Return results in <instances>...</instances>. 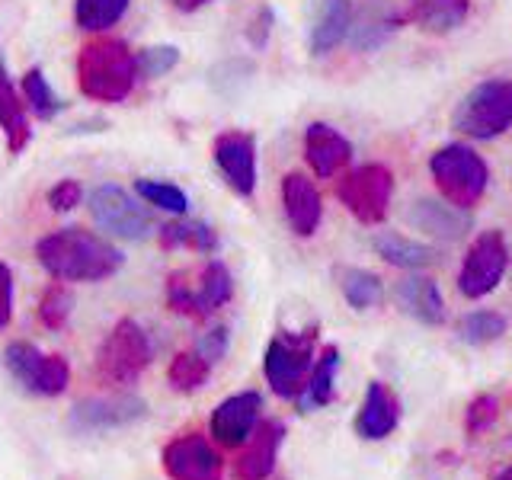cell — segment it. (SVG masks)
Returning <instances> with one entry per match:
<instances>
[{
    "label": "cell",
    "instance_id": "6da1fadb",
    "mask_svg": "<svg viewBox=\"0 0 512 480\" xmlns=\"http://www.w3.org/2000/svg\"><path fill=\"white\" fill-rule=\"evenodd\" d=\"M36 260L61 282H103L122 269V253L100 234L61 228L36 244Z\"/></svg>",
    "mask_w": 512,
    "mask_h": 480
},
{
    "label": "cell",
    "instance_id": "7a4b0ae2",
    "mask_svg": "<svg viewBox=\"0 0 512 480\" xmlns=\"http://www.w3.org/2000/svg\"><path fill=\"white\" fill-rule=\"evenodd\" d=\"M138 64L119 39H93L77 55V87L93 103H122L135 90Z\"/></svg>",
    "mask_w": 512,
    "mask_h": 480
},
{
    "label": "cell",
    "instance_id": "3957f363",
    "mask_svg": "<svg viewBox=\"0 0 512 480\" xmlns=\"http://www.w3.org/2000/svg\"><path fill=\"white\" fill-rule=\"evenodd\" d=\"M231 295H234L231 272L218 260L205 263L199 269V276L192 269H180L167 279V308L192 320L212 317L231 301Z\"/></svg>",
    "mask_w": 512,
    "mask_h": 480
},
{
    "label": "cell",
    "instance_id": "277c9868",
    "mask_svg": "<svg viewBox=\"0 0 512 480\" xmlns=\"http://www.w3.org/2000/svg\"><path fill=\"white\" fill-rule=\"evenodd\" d=\"M429 173H432V180H436L439 192L455 208L477 205L490 180L487 164L480 160V154L464 148V144H448V148L432 154Z\"/></svg>",
    "mask_w": 512,
    "mask_h": 480
},
{
    "label": "cell",
    "instance_id": "5b68a950",
    "mask_svg": "<svg viewBox=\"0 0 512 480\" xmlns=\"http://www.w3.org/2000/svg\"><path fill=\"white\" fill-rule=\"evenodd\" d=\"M455 128L461 135L487 141L512 125V80H484L458 103Z\"/></svg>",
    "mask_w": 512,
    "mask_h": 480
},
{
    "label": "cell",
    "instance_id": "8992f818",
    "mask_svg": "<svg viewBox=\"0 0 512 480\" xmlns=\"http://www.w3.org/2000/svg\"><path fill=\"white\" fill-rule=\"evenodd\" d=\"M151 365V340L135 320H119L116 327L109 330V336L100 346V359H96V368H100V378L112 388H128L141 378L144 368Z\"/></svg>",
    "mask_w": 512,
    "mask_h": 480
},
{
    "label": "cell",
    "instance_id": "52a82bcc",
    "mask_svg": "<svg viewBox=\"0 0 512 480\" xmlns=\"http://www.w3.org/2000/svg\"><path fill=\"white\" fill-rule=\"evenodd\" d=\"M317 330H301V333H279L272 336L266 346L263 372L269 388L279 397H298L304 391V381L311 372V356H314Z\"/></svg>",
    "mask_w": 512,
    "mask_h": 480
},
{
    "label": "cell",
    "instance_id": "ba28073f",
    "mask_svg": "<svg viewBox=\"0 0 512 480\" xmlns=\"http://www.w3.org/2000/svg\"><path fill=\"white\" fill-rule=\"evenodd\" d=\"M4 365L23 391L36 397H58L71 381V365L61 356H42L32 343H10L4 349Z\"/></svg>",
    "mask_w": 512,
    "mask_h": 480
},
{
    "label": "cell",
    "instance_id": "9c48e42d",
    "mask_svg": "<svg viewBox=\"0 0 512 480\" xmlns=\"http://www.w3.org/2000/svg\"><path fill=\"white\" fill-rule=\"evenodd\" d=\"M336 196H340V202L349 208L356 221L381 224L394 196V176L381 164H365L343 176L340 186H336Z\"/></svg>",
    "mask_w": 512,
    "mask_h": 480
},
{
    "label": "cell",
    "instance_id": "30bf717a",
    "mask_svg": "<svg viewBox=\"0 0 512 480\" xmlns=\"http://www.w3.org/2000/svg\"><path fill=\"white\" fill-rule=\"evenodd\" d=\"M90 215L103 231L119 240H141L151 228L148 208L116 183H103L90 192Z\"/></svg>",
    "mask_w": 512,
    "mask_h": 480
},
{
    "label": "cell",
    "instance_id": "8fae6325",
    "mask_svg": "<svg viewBox=\"0 0 512 480\" xmlns=\"http://www.w3.org/2000/svg\"><path fill=\"white\" fill-rule=\"evenodd\" d=\"M506 266H509V250H506L503 234L500 231L480 234L471 244L468 256H464V266L458 272V292L464 298L490 295L493 288L503 282Z\"/></svg>",
    "mask_w": 512,
    "mask_h": 480
},
{
    "label": "cell",
    "instance_id": "7c38bea8",
    "mask_svg": "<svg viewBox=\"0 0 512 480\" xmlns=\"http://www.w3.org/2000/svg\"><path fill=\"white\" fill-rule=\"evenodd\" d=\"M160 464L170 480H221V458L199 432L173 439L160 455Z\"/></svg>",
    "mask_w": 512,
    "mask_h": 480
},
{
    "label": "cell",
    "instance_id": "4fadbf2b",
    "mask_svg": "<svg viewBox=\"0 0 512 480\" xmlns=\"http://www.w3.org/2000/svg\"><path fill=\"white\" fill-rule=\"evenodd\" d=\"M215 167L237 196L250 199L256 189V141L247 132H224L215 138Z\"/></svg>",
    "mask_w": 512,
    "mask_h": 480
},
{
    "label": "cell",
    "instance_id": "5bb4252c",
    "mask_svg": "<svg viewBox=\"0 0 512 480\" xmlns=\"http://www.w3.org/2000/svg\"><path fill=\"white\" fill-rule=\"evenodd\" d=\"M260 410H263V397L256 391H244V394L221 400L212 413V420H208L212 439L224 448H240L253 436L256 423H260Z\"/></svg>",
    "mask_w": 512,
    "mask_h": 480
},
{
    "label": "cell",
    "instance_id": "9a60e30c",
    "mask_svg": "<svg viewBox=\"0 0 512 480\" xmlns=\"http://www.w3.org/2000/svg\"><path fill=\"white\" fill-rule=\"evenodd\" d=\"M148 416V404L132 394L119 397H96V400H80L71 410V426L77 432H96V429H119L128 423H138Z\"/></svg>",
    "mask_w": 512,
    "mask_h": 480
},
{
    "label": "cell",
    "instance_id": "2e32d148",
    "mask_svg": "<svg viewBox=\"0 0 512 480\" xmlns=\"http://www.w3.org/2000/svg\"><path fill=\"white\" fill-rule=\"evenodd\" d=\"M282 439H285V426L279 420H266V423L256 426L253 436L244 442L247 448L234 461L237 480H266L272 471H276Z\"/></svg>",
    "mask_w": 512,
    "mask_h": 480
},
{
    "label": "cell",
    "instance_id": "e0dca14e",
    "mask_svg": "<svg viewBox=\"0 0 512 480\" xmlns=\"http://www.w3.org/2000/svg\"><path fill=\"white\" fill-rule=\"evenodd\" d=\"M304 157H308L311 170L320 180H330V176H336L352 160V144L333 125L314 122L304 132Z\"/></svg>",
    "mask_w": 512,
    "mask_h": 480
},
{
    "label": "cell",
    "instance_id": "ac0fdd59",
    "mask_svg": "<svg viewBox=\"0 0 512 480\" xmlns=\"http://www.w3.org/2000/svg\"><path fill=\"white\" fill-rule=\"evenodd\" d=\"M282 202L292 231L298 237H311L320 224V215H324V202H320L317 186L304 173H288L282 180Z\"/></svg>",
    "mask_w": 512,
    "mask_h": 480
},
{
    "label": "cell",
    "instance_id": "d6986e66",
    "mask_svg": "<svg viewBox=\"0 0 512 480\" xmlns=\"http://www.w3.org/2000/svg\"><path fill=\"white\" fill-rule=\"evenodd\" d=\"M397 423H400L397 397L391 394L388 384L372 381V384H368V391H365L362 407H359V416H356V432L368 442H381L397 429Z\"/></svg>",
    "mask_w": 512,
    "mask_h": 480
},
{
    "label": "cell",
    "instance_id": "ffe728a7",
    "mask_svg": "<svg viewBox=\"0 0 512 480\" xmlns=\"http://www.w3.org/2000/svg\"><path fill=\"white\" fill-rule=\"evenodd\" d=\"M394 301L407 317L420 320V324H426V327H439L445 320L442 292L429 276H416V272H410L407 279H400L394 288Z\"/></svg>",
    "mask_w": 512,
    "mask_h": 480
},
{
    "label": "cell",
    "instance_id": "44dd1931",
    "mask_svg": "<svg viewBox=\"0 0 512 480\" xmlns=\"http://www.w3.org/2000/svg\"><path fill=\"white\" fill-rule=\"evenodd\" d=\"M397 13L391 10V4L384 0H368V4L356 13V20L349 23V39L359 52H368V48H378L384 39L397 29Z\"/></svg>",
    "mask_w": 512,
    "mask_h": 480
},
{
    "label": "cell",
    "instance_id": "7402d4cb",
    "mask_svg": "<svg viewBox=\"0 0 512 480\" xmlns=\"http://www.w3.org/2000/svg\"><path fill=\"white\" fill-rule=\"evenodd\" d=\"M468 16V0H407V20L423 32H452Z\"/></svg>",
    "mask_w": 512,
    "mask_h": 480
},
{
    "label": "cell",
    "instance_id": "603a6c76",
    "mask_svg": "<svg viewBox=\"0 0 512 480\" xmlns=\"http://www.w3.org/2000/svg\"><path fill=\"white\" fill-rule=\"evenodd\" d=\"M349 23H352L349 0H324L311 29V52L314 55L333 52V48L349 36Z\"/></svg>",
    "mask_w": 512,
    "mask_h": 480
},
{
    "label": "cell",
    "instance_id": "cb8c5ba5",
    "mask_svg": "<svg viewBox=\"0 0 512 480\" xmlns=\"http://www.w3.org/2000/svg\"><path fill=\"white\" fill-rule=\"evenodd\" d=\"M0 128H4V135H7L10 154H20L29 144L32 128H29L20 96H16V87L10 84V74L4 68V61H0Z\"/></svg>",
    "mask_w": 512,
    "mask_h": 480
},
{
    "label": "cell",
    "instance_id": "d4e9b609",
    "mask_svg": "<svg viewBox=\"0 0 512 480\" xmlns=\"http://www.w3.org/2000/svg\"><path fill=\"white\" fill-rule=\"evenodd\" d=\"M375 253L381 256L384 263H391L397 269H423V266H432L436 263V250L426 247V244H416L410 237H400L394 231H384L372 240Z\"/></svg>",
    "mask_w": 512,
    "mask_h": 480
},
{
    "label": "cell",
    "instance_id": "484cf974",
    "mask_svg": "<svg viewBox=\"0 0 512 480\" xmlns=\"http://www.w3.org/2000/svg\"><path fill=\"white\" fill-rule=\"evenodd\" d=\"M160 247L176 250V247H189L196 253H215L218 250V234L212 231V224L205 221H176L160 228Z\"/></svg>",
    "mask_w": 512,
    "mask_h": 480
},
{
    "label": "cell",
    "instance_id": "4316f807",
    "mask_svg": "<svg viewBox=\"0 0 512 480\" xmlns=\"http://www.w3.org/2000/svg\"><path fill=\"white\" fill-rule=\"evenodd\" d=\"M416 228L426 231V234H439L445 240H452V237H461L464 234V221L455 208H448V205H439V202H416V208L407 215Z\"/></svg>",
    "mask_w": 512,
    "mask_h": 480
},
{
    "label": "cell",
    "instance_id": "83f0119b",
    "mask_svg": "<svg viewBox=\"0 0 512 480\" xmlns=\"http://www.w3.org/2000/svg\"><path fill=\"white\" fill-rule=\"evenodd\" d=\"M336 368H340V349L336 346H327L320 362L314 365L311 378L304 381V397L301 404L304 407H327L333 400V381H336Z\"/></svg>",
    "mask_w": 512,
    "mask_h": 480
},
{
    "label": "cell",
    "instance_id": "f1b7e54d",
    "mask_svg": "<svg viewBox=\"0 0 512 480\" xmlns=\"http://www.w3.org/2000/svg\"><path fill=\"white\" fill-rule=\"evenodd\" d=\"M208 375H212V365H208L196 349H192V352H180V356H176L170 362V368H167V378H170V384L180 394H192V391L205 388Z\"/></svg>",
    "mask_w": 512,
    "mask_h": 480
},
{
    "label": "cell",
    "instance_id": "f546056e",
    "mask_svg": "<svg viewBox=\"0 0 512 480\" xmlns=\"http://www.w3.org/2000/svg\"><path fill=\"white\" fill-rule=\"evenodd\" d=\"M340 292L356 311H368L381 298V279L368 269H340Z\"/></svg>",
    "mask_w": 512,
    "mask_h": 480
},
{
    "label": "cell",
    "instance_id": "4dcf8cb0",
    "mask_svg": "<svg viewBox=\"0 0 512 480\" xmlns=\"http://www.w3.org/2000/svg\"><path fill=\"white\" fill-rule=\"evenodd\" d=\"M128 10V0H77L74 20L87 32H103L116 26Z\"/></svg>",
    "mask_w": 512,
    "mask_h": 480
},
{
    "label": "cell",
    "instance_id": "1f68e13d",
    "mask_svg": "<svg viewBox=\"0 0 512 480\" xmlns=\"http://www.w3.org/2000/svg\"><path fill=\"white\" fill-rule=\"evenodd\" d=\"M506 317L496 311H471L458 320V336L471 346H487L506 333Z\"/></svg>",
    "mask_w": 512,
    "mask_h": 480
},
{
    "label": "cell",
    "instance_id": "d6a6232c",
    "mask_svg": "<svg viewBox=\"0 0 512 480\" xmlns=\"http://www.w3.org/2000/svg\"><path fill=\"white\" fill-rule=\"evenodd\" d=\"M23 93H26V103L32 106V112H36L39 119H55L58 112L64 109V100L52 90V84H48L45 74L39 68L26 71V77H23Z\"/></svg>",
    "mask_w": 512,
    "mask_h": 480
},
{
    "label": "cell",
    "instance_id": "836d02e7",
    "mask_svg": "<svg viewBox=\"0 0 512 480\" xmlns=\"http://www.w3.org/2000/svg\"><path fill=\"white\" fill-rule=\"evenodd\" d=\"M135 192H138V196H141L144 202H148V205L164 208V212H170V215H183V212H186V205H189L186 192H183L180 186H173V183L138 180V183H135Z\"/></svg>",
    "mask_w": 512,
    "mask_h": 480
},
{
    "label": "cell",
    "instance_id": "e575fe53",
    "mask_svg": "<svg viewBox=\"0 0 512 480\" xmlns=\"http://www.w3.org/2000/svg\"><path fill=\"white\" fill-rule=\"evenodd\" d=\"M135 64H138V77H164L167 71H173L176 64H180V48L151 45L135 55Z\"/></svg>",
    "mask_w": 512,
    "mask_h": 480
},
{
    "label": "cell",
    "instance_id": "d590c367",
    "mask_svg": "<svg viewBox=\"0 0 512 480\" xmlns=\"http://www.w3.org/2000/svg\"><path fill=\"white\" fill-rule=\"evenodd\" d=\"M68 317H71V292L64 285H52L42 295L39 320H42L48 330H61L64 324H68Z\"/></svg>",
    "mask_w": 512,
    "mask_h": 480
},
{
    "label": "cell",
    "instance_id": "8d00e7d4",
    "mask_svg": "<svg viewBox=\"0 0 512 480\" xmlns=\"http://www.w3.org/2000/svg\"><path fill=\"white\" fill-rule=\"evenodd\" d=\"M196 352L208 362V365H215L224 359V352H228V330L224 327H215V330H208L202 340L196 343Z\"/></svg>",
    "mask_w": 512,
    "mask_h": 480
},
{
    "label": "cell",
    "instance_id": "74e56055",
    "mask_svg": "<svg viewBox=\"0 0 512 480\" xmlns=\"http://www.w3.org/2000/svg\"><path fill=\"white\" fill-rule=\"evenodd\" d=\"M80 196H84V189H80L77 180H61L48 192V205H52L55 212H71V208L80 205Z\"/></svg>",
    "mask_w": 512,
    "mask_h": 480
},
{
    "label": "cell",
    "instance_id": "f35d334b",
    "mask_svg": "<svg viewBox=\"0 0 512 480\" xmlns=\"http://www.w3.org/2000/svg\"><path fill=\"white\" fill-rule=\"evenodd\" d=\"M493 420H496V397L493 394H480L468 407V429L480 432V429H487Z\"/></svg>",
    "mask_w": 512,
    "mask_h": 480
},
{
    "label": "cell",
    "instance_id": "ab89813d",
    "mask_svg": "<svg viewBox=\"0 0 512 480\" xmlns=\"http://www.w3.org/2000/svg\"><path fill=\"white\" fill-rule=\"evenodd\" d=\"M13 314V272L7 263H0V330L10 324Z\"/></svg>",
    "mask_w": 512,
    "mask_h": 480
},
{
    "label": "cell",
    "instance_id": "60d3db41",
    "mask_svg": "<svg viewBox=\"0 0 512 480\" xmlns=\"http://www.w3.org/2000/svg\"><path fill=\"white\" fill-rule=\"evenodd\" d=\"M269 29H272V10L263 7L260 13H256V23H253V29L247 32V36H250V42H253L256 48H263V45H266V36H269Z\"/></svg>",
    "mask_w": 512,
    "mask_h": 480
},
{
    "label": "cell",
    "instance_id": "b9f144b4",
    "mask_svg": "<svg viewBox=\"0 0 512 480\" xmlns=\"http://www.w3.org/2000/svg\"><path fill=\"white\" fill-rule=\"evenodd\" d=\"M170 4H173L176 10H183V13H196L199 7L212 4V0H170Z\"/></svg>",
    "mask_w": 512,
    "mask_h": 480
},
{
    "label": "cell",
    "instance_id": "7bdbcfd3",
    "mask_svg": "<svg viewBox=\"0 0 512 480\" xmlns=\"http://www.w3.org/2000/svg\"><path fill=\"white\" fill-rule=\"evenodd\" d=\"M493 480H512V464H509V468H503L500 474H496Z\"/></svg>",
    "mask_w": 512,
    "mask_h": 480
}]
</instances>
